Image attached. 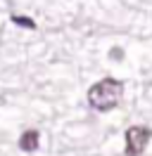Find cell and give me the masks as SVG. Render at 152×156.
Returning <instances> with one entry per match:
<instances>
[{"label": "cell", "instance_id": "6da1fadb", "mask_svg": "<svg viewBox=\"0 0 152 156\" xmlns=\"http://www.w3.org/2000/svg\"><path fill=\"white\" fill-rule=\"evenodd\" d=\"M124 95V83L116 78H102L97 80L93 88L88 90V104L95 111H112L114 107H119Z\"/></svg>", "mask_w": 152, "mask_h": 156}, {"label": "cell", "instance_id": "7a4b0ae2", "mask_svg": "<svg viewBox=\"0 0 152 156\" xmlns=\"http://www.w3.org/2000/svg\"><path fill=\"white\" fill-rule=\"evenodd\" d=\"M152 140V130L142 126H131L126 130V156H140Z\"/></svg>", "mask_w": 152, "mask_h": 156}, {"label": "cell", "instance_id": "3957f363", "mask_svg": "<svg viewBox=\"0 0 152 156\" xmlns=\"http://www.w3.org/2000/svg\"><path fill=\"white\" fill-rule=\"evenodd\" d=\"M38 144H40L38 130H26V133H21V137H19V149H21V151H36Z\"/></svg>", "mask_w": 152, "mask_h": 156}, {"label": "cell", "instance_id": "277c9868", "mask_svg": "<svg viewBox=\"0 0 152 156\" xmlns=\"http://www.w3.org/2000/svg\"><path fill=\"white\" fill-rule=\"evenodd\" d=\"M12 21L19 24V26H24V29H36V24H33L31 19H26V17H12Z\"/></svg>", "mask_w": 152, "mask_h": 156}]
</instances>
